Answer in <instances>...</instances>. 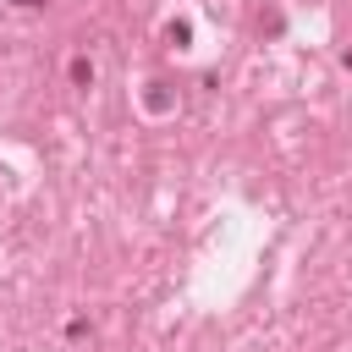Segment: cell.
Masks as SVG:
<instances>
[{"instance_id":"cell-1","label":"cell","mask_w":352,"mask_h":352,"mask_svg":"<svg viewBox=\"0 0 352 352\" xmlns=\"http://www.w3.org/2000/svg\"><path fill=\"white\" fill-rule=\"evenodd\" d=\"M16 6H44V0H16Z\"/></svg>"},{"instance_id":"cell-2","label":"cell","mask_w":352,"mask_h":352,"mask_svg":"<svg viewBox=\"0 0 352 352\" xmlns=\"http://www.w3.org/2000/svg\"><path fill=\"white\" fill-rule=\"evenodd\" d=\"M346 72H352V50H346Z\"/></svg>"}]
</instances>
